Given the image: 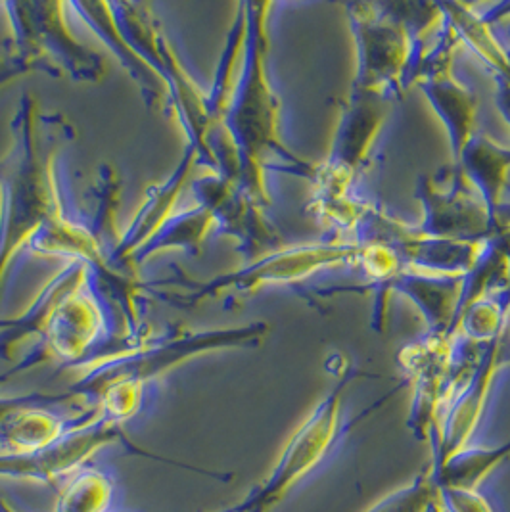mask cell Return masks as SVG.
<instances>
[{"mask_svg": "<svg viewBox=\"0 0 510 512\" xmlns=\"http://www.w3.org/2000/svg\"><path fill=\"white\" fill-rule=\"evenodd\" d=\"M10 135L0 158V294L12 263L66 204L58 162L75 131L62 114L43 112L37 98L24 93Z\"/></svg>", "mask_w": 510, "mask_h": 512, "instance_id": "cell-1", "label": "cell"}, {"mask_svg": "<svg viewBox=\"0 0 510 512\" xmlns=\"http://www.w3.org/2000/svg\"><path fill=\"white\" fill-rule=\"evenodd\" d=\"M246 12V37L242 64L236 77L231 102L225 116L229 133L240 162V185L259 204L271 206L265 171L271 169L269 158L282 160L292 173L311 179L313 163L294 154L280 137V100L269 75V10L265 2H242Z\"/></svg>", "mask_w": 510, "mask_h": 512, "instance_id": "cell-2", "label": "cell"}, {"mask_svg": "<svg viewBox=\"0 0 510 512\" xmlns=\"http://www.w3.org/2000/svg\"><path fill=\"white\" fill-rule=\"evenodd\" d=\"M269 332L271 325L265 321L202 330L169 326L158 336L144 338L139 346L119 351L85 369L68 394L73 399H85L91 405L108 388H127L150 396L162 376L188 361L213 351L254 350L267 340Z\"/></svg>", "mask_w": 510, "mask_h": 512, "instance_id": "cell-3", "label": "cell"}, {"mask_svg": "<svg viewBox=\"0 0 510 512\" xmlns=\"http://www.w3.org/2000/svg\"><path fill=\"white\" fill-rule=\"evenodd\" d=\"M361 254V244L353 238H336L319 244L282 246L275 252L252 259L244 267L217 275L209 280H194L179 269L173 277L152 280L146 290H156L162 302L177 309H194L200 303L215 298H242L269 286H296L303 280L340 265L355 263Z\"/></svg>", "mask_w": 510, "mask_h": 512, "instance_id": "cell-4", "label": "cell"}, {"mask_svg": "<svg viewBox=\"0 0 510 512\" xmlns=\"http://www.w3.org/2000/svg\"><path fill=\"white\" fill-rule=\"evenodd\" d=\"M119 351H125V342L116 315L98 292L89 267L81 265L48 315L35 344L12 371L0 376V384L50 361L60 363L64 369L85 371Z\"/></svg>", "mask_w": 510, "mask_h": 512, "instance_id": "cell-5", "label": "cell"}, {"mask_svg": "<svg viewBox=\"0 0 510 512\" xmlns=\"http://www.w3.org/2000/svg\"><path fill=\"white\" fill-rule=\"evenodd\" d=\"M12 37L10 60L29 73L96 85L108 68L104 58L71 31L70 2H4Z\"/></svg>", "mask_w": 510, "mask_h": 512, "instance_id": "cell-6", "label": "cell"}, {"mask_svg": "<svg viewBox=\"0 0 510 512\" xmlns=\"http://www.w3.org/2000/svg\"><path fill=\"white\" fill-rule=\"evenodd\" d=\"M110 6L123 39L162 81L167 108L179 119L186 146L196 152L198 167H206L209 137L206 91L186 71L181 56L148 4L110 2Z\"/></svg>", "mask_w": 510, "mask_h": 512, "instance_id": "cell-7", "label": "cell"}, {"mask_svg": "<svg viewBox=\"0 0 510 512\" xmlns=\"http://www.w3.org/2000/svg\"><path fill=\"white\" fill-rule=\"evenodd\" d=\"M348 16L357 50L353 91L388 100L401 96L417 68V45L407 25L390 4H349Z\"/></svg>", "mask_w": 510, "mask_h": 512, "instance_id": "cell-8", "label": "cell"}, {"mask_svg": "<svg viewBox=\"0 0 510 512\" xmlns=\"http://www.w3.org/2000/svg\"><path fill=\"white\" fill-rule=\"evenodd\" d=\"M355 376H359V371L348 367L346 373L340 376V382L332 388V392L315 407V411L294 432L290 442L286 443L279 463L273 468L269 478L242 503L234 505L236 511H271L300 478L325 459L326 451L340 436L342 397Z\"/></svg>", "mask_w": 510, "mask_h": 512, "instance_id": "cell-9", "label": "cell"}, {"mask_svg": "<svg viewBox=\"0 0 510 512\" xmlns=\"http://www.w3.org/2000/svg\"><path fill=\"white\" fill-rule=\"evenodd\" d=\"M117 443L133 449L137 455L158 459L156 455H150L129 442L125 436V426L106 419L96 409L93 417L47 447L31 453H0V478L37 480L54 486L89 465L98 451Z\"/></svg>", "mask_w": 510, "mask_h": 512, "instance_id": "cell-10", "label": "cell"}, {"mask_svg": "<svg viewBox=\"0 0 510 512\" xmlns=\"http://www.w3.org/2000/svg\"><path fill=\"white\" fill-rule=\"evenodd\" d=\"M194 204L213 215L215 234L231 236L248 261L282 248V236L265 215V206L240 183L217 173L190 183Z\"/></svg>", "mask_w": 510, "mask_h": 512, "instance_id": "cell-11", "label": "cell"}, {"mask_svg": "<svg viewBox=\"0 0 510 512\" xmlns=\"http://www.w3.org/2000/svg\"><path fill=\"white\" fill-rule=\"evenodd\" d=\"M417 196L424 208L420 231L440 238L476 240L497 234L486 200L453 165L420 179Z\"/></svg>", "mask_w": 510, "mask_h": 512, "instance_id": "cell-12", "label": "cell"}, {"mask_svg": "<svg viewBox=\"0 0 510 512\" xmlns=\"http://www.w3.org/2000/svg\"><path fill=\"white\" fill-rule=\"evenodd\" d=\"M75 401L68 392L45 394L33 392L25 396H0V447L2 453H31L66 436L79 426L89 413L68 417L60 413V405Z\"/></svg>", "mask_w": 510, "mask_h": 512, "instance_id": "cell-13", "label": "cell"}, {"mask_svg": "<svg viewBox=\"0 0 510 512\" xmlns=\"http://www.w3.org/2000/svg\"><path fill=\"white\" fill-rule=\"evenodd\" d=\"M196 165V152L190 146H186L185 154L173 169V173L162 183H156L146 190L139 210L133 215L127 229L121 233L116 250L110 256L112 267L125 273L139 275V271L131 265V259L177 211V202L183 196L186 185L190 183V173Z\"/></svg>", "mask_w": 510, "mask_h": 512, "instance_id": "cell-14", "label": "cell"}, {"mask_svg": "<svg viewBox=\"0 0 510 512\" xmlns=\"http://www.w3.org/2000/svg\"><path fill=\"white\" fill-rule=\"evenodd\" d=\"M466 275H432L415 269H403L386 292H399L415 303L430 334H451L463 305Z\"/></svg>", "mask_w": 510, "mask_h": 512, "instance_id": "cell-15", "label": "cell"}, {"mask_svg": "<svg viewBox=\"0 0 510 512\" xmlns=\"http://www.w3.org/2000/svg\"><path fill=\"white\" fill-rule=\"evenodd\" d=\"M71 12L116 56L119 64L137 83L148 108L167 106V93L158 75L146 66L139 54L129 47L117 29L110 2H70Z\"/></svg>", "mask_w": 510, "mask_h": 512, "instance_id": "cell-16", "label": "cell"}, {"mask_svg": "<svg viewBox=\"0 0 510 512\" xmlns=\"http://www.w3.org/2000/svg\"><path fill=\"white\" fill-rule=\"evenodd\" d=\"M466 179L478 188L491 211L497 234L501 233V210L505 192L510 181V150L487 139L486 135H476L466 146L461 160L455 163Z\"/></svg>", "mask_w": 510, "mask_h": 512, "instance_id": "cell-17", "label": "cell"}, {"mask_svg": "<svg viewBox=\"0 0 510 512\" xmlns=\"http://www.w3.org/2000/svg\"><path fill=\"white\" fill-rule=\"evenodd\" d=\"M81 265L83 263H77V261L66 263L52 279L48 280L24 313H20L10 321H0V359L10 361L18 350V346L24 344L25 340L39 338L43 326L47 323L48 315L68 290L71 280L75 279Z\"/></svg>", "mask_w": 510, "mask_h": 512, "instance_id": "cell-18", "label": "cell"}, {"mask_svg": "<svg viewBox=\"0 0 510 512\" xmlns=\"http://www.w3.org/2000/svg\"><path fill=\"white\" fill-rule=\"evenodd\" d=\"M209 234H215V221L206 208L194 204L185 210L175 211L163 223L162 229L133 256L131 265L140 271L146 261L169 250H183L198 256Z\"/></svg>", "mask_w": 510, "mask_h": 512, "instance_id": "cell-19", "label": "cell"}, {"mask_svg": "<svg viewBox=\"0 0 510 512\" xmlns=\"http://www.w3.org/2000/svg\"><path fill=\"white\" fill-rule=\"evenodd\" d=\"M114 489V478L89 463L68 478L54 512H108Z\"/></svg>", "mask_w": 510, "mask_h": 512, "instance_id": "cell-20", "label": "cell"}, {"mask_svg": "<svg viewBox=\"0 0 510 512\" xmlns=\"http://www.w3.org/2000/svg\"><path fill=\"white\" fill-rule=\"evenodd\" d=\"M432 501V486L420 478L413 486L401 489L369 512H426Z\"/></svg>", "mask_w": 510, "mask_h": 512, "instance_id": "cell-21", "label": "cell"}, {"mask_svg": "<svg viewBox=\"0 0 510 512\" xmlns=\"http://www.w3.org/2000/svg\"><path fill=\"white\" fill-rule=\"evenodd\" d=\"M22 75H27V71H25L24 68H20L18 64H14L10 70L4 71V73L0 75V91H2L6 85H10L12 81H16L18 77H22Z\"/></svg>", "mask_w": 510, "mask_h": 512, "instance_id": "cell-22", "label": "cell"}, {"mask_svg": "<svg viewBox=\"0 0 510 512\" xmlns=\"http://www.w3.org/2000/svg\"><path fill=\"white\" fill-rule=\"evenodd\" d=\"M14 66V62L8 58V60H0V75L4 73V71L10 70Z\"/></svg>", "mask_w": 510, "mask_h": 512, "instance_id": "cell-23", "label": "cell"}, {"mask_svg": "<svg viewBox=\"0 0 510 512\" xmlns=\"http://www.w3.org/2000/svg\"><path fill=\"white\" fill-rule=\"evenodd\" d=\"M501 233H510V223L509 225H507V229H503V231H501ZM499 233V234H501Z\"/></svg>", "mask_w": 510, "mask_h": 512, "instance_id": "cell-24", "label": "cell"}, {"mask_svg": "<svg viewBox=\"0 0 510 512\" xmlns=\"http://www.w3.org/2000/svg\"><path fill=\"white\" fill-rule=\"evenodd\" d=\"M223 512H238V511H236V509H234V507H231V509H227V511H223Z\"/></svg>", "mask_w": 510, "mask_h": 512, "instance_id": "cell-25", "label": "cell"}]
</instances>
